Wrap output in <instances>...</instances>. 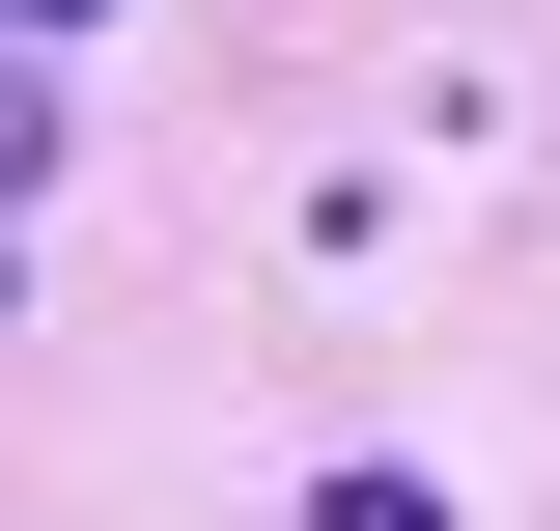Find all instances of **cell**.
Returning <instances> with one entry per match:
<instances>
[{
	"label": "cell",
	"mask_w": 560,
	"mask_h": 531,
	"mask_svg": "<svg viewBox=\"0 0 560 531\" xmlns=\"http://www.w3.org/2000/svg\"><path fill=\"white\" fill-rule=\"evenodd\" d=\"M308 531H448V504H420V475H337V504H308Z\"/></svg>",
	"instance_id": "1"
},
{
	"label": "cell",
	"mask_w": 560,
	"mask_h": 531,
	"mask_svg": "<svg viewBox=\"0 0 560 531\" xmlns=\"http://www.w3.org/2000/svg\"><path fill=\"white\" fill-rule=\"evenodd\" d=\"M57 28H113V0H28V57H57Z\"/></svg>",
	"instance_id": "2"
}]
</instances>
